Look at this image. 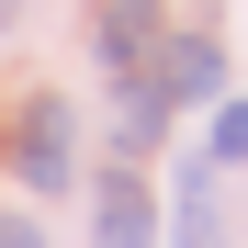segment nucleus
Here are the masks:
<instances>
[{"label":"nucleus","mask_w":248,"mask_h":248,"mask_svg":"<svg viewBox=\"0 0 248 248\" xmlns=\"http://www.w3.org/2000/svg\"><path fill=\"white\" fill-rule=\"evenodd\" d=\"M147 79H158V102H215L226 91V46L215 34H170V46L147 57Z\"/></svg>","instance_id":"1"},{"label":"nucleus","mask_w":248,"mask_h":248,"mask_svg":"<svg viewBox=\"0 0 248 248\" xmlns=\"http://www.w3.org/2000/svg\"><path fill=\"white\" fill-rule=\"evenodd\" d=\"M12 158H23V181H34V192H68V102H34V113H23V136H12Z\"/></svg>","instance_id":"2"},{"label":"nucleus","mask_w":248,"mask_h":248,"mask_svg":"<svg viewBox=\"0 0 248 248\" xmlns=\"http://www.w3.org/2000/svg\"><path fill=\"white\" fill-rule=\"evenodd\" d=\"M91 237H102V248H158V215H147V181H136V170H113V181H102Z\"/></svg>","instance_id":"3"},{"label":"nucleus","mask_w":248,"mask_h":248,"mask_svg":"<svg viewBox=\"0 0 248 248\" xmlns=\"http://www.w3.org/2000/svg\"><path fill=\"white\" fill-rule=\"evenodd\" d=\"M181 248H215V181H203V158L181 170Z\"/></svg>","instance_id":"4"},{"label":"nucleus","mask_w":248,"mask_h":248,"mask_svg":"<svg viewBox=\"0 0 248 248\" xmlns=\"http://www.w3.org/2000/svg\"><path fill=\"white\" fill-rule=\"evenodd\" d=\"M215 158H248V102H226V113H215Z\"/></svg>","instance_id":"5"},{"label":"nucleus","mask_w":248,"mask_h":248,"mask_svg":"<svg viewBox=\"0 0 248 248\" xmlns=\"http://www.w3.org/2000/svg\"><path fill=\"white\" fill-rule=\"evenodd\" d=\"M0 248H46V237H34V226H23V215H0Z\"/></svg>","instance_id":"6"},{"label":"nucleus","mask_w":248,"mask_h":248,"mask_svg":"<svg viewBox=\"0 0 248 248\" xmlns=\"http://www.w3.org/2000/svg\"><path fill=\"white\" fill-rule=\"evenodd\" d=\"M102 12H124V23H158V0H102Z\"/></svg>","instance_id":"7"},{"label":"nucleus","mask_w":248,"mask_h":248,"mask_svg":"<svg viewBox=\"0 0 248 248\" xmlns=\"http://www.w3.org/2000/svg\"><path fill=\"white\" fill-rule=\"evenodd\" d=\"M12 12H23V0H0V23H12Z\"/></svg>","instance_id":"8"}]
</instances>
